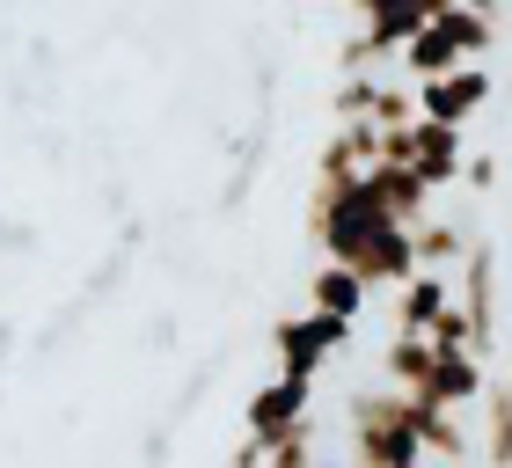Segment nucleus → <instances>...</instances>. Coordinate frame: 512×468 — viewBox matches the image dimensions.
I'll use <instances>...</instances> for the list:
<instances>
[{"label":"nucleus","mask_w":512,"mask_h":468,"mask_svg":"<svg viewBox=\"0 0 512 468\" xmlns=\"http://www.w3.org/2000/svg\"><path fill=\"white\" fill-rule=\"evenodd\" d=\"M483 461L512 468V381H498L483 395Z\"/></svg>","instance_id":"11"},{"label":"nucleus","mask_w":512,"mask_h":468,"mask_svg":"<svg viewBox=\"0 0 512 468\" xmlns=\"http://www.w3.org/2000/svg\"><path fill=\"white\" fill-rule=\"evenodd\" d=\"M491 52H498V15H483V8H447V15H432L425 30L403 44L395 74H403V81H439V74L476 66V59H491Z\"/></svg>","instance_id":"1"},{"label":"nucleus","mask_w":512,"mask_h":468,"mask_svg":"<svg viewBox=\"0 0 512 468\" xmlns=\"http://www.w3.org/2000/svg\"><path fill=\"white\" fill-rule=\"evenodd\" d=\"M308 403H315V381H286L278 373L271 388L249 395V447H278V439L308 432Z\"/></svg>","instance_id":"4"},{"label":"nucleus","mask_w":512,"mask_h":468,"mask_svg":"<svg viewBox=\"0 0 512 468\" xmlns=\"http://www.w3.org/2000/svg\"><path fill=\"white\" fill-rule=\"evenodd\" d=\"M491 66H454V74H439V81H417V117H432V125H461L469 132L476 125V110L491 103Z\"/></svg>","instance_id":"3"},{"label":"nucleus","mask_w":512,"mask_h":468,"mask_svg":"<svg viewBox=\"0 0 512 468\" xmlns=\"http://www.w3.org/2000/svg\"><path fill=\"white\" fill-rule=\"evenodd\" d=\"M308 293H315V308H322V315H337V322H359V315H366V293H374V286H366V278H359L352 264H322Z\"/></svg>","instance_id":"9"},{"label":"nucleus","mask_w":512,"mask_h":468,"mask_svg":"<svg viewBox=\"0 0 512 468\" xmlns=\"http://www.w3.org/2000/svg\"><path fill=\"white\" fill-rule=\"evenodd\" d=\"M366 183H374V198L388 205L403 227H417V220H432V183L410 169V161H374L366 169Z\"/></svg>","instance_id":"7"},{"label":"nucleus","mask_w":512,"mask_h":468,"mask_svg":"<svg viewBox=\"0 0 512 468\" xmlns=\"http://www.w3.org/2000/svg\"><path fill=\"white\" fill-rule=\"evenodd\" d=\"M417 234V271H454L461 264V256H469V227H461V220H417L410 227Z\"/></svg>","instance_id":"10"},{"label":"nucleus","mask_w":512,"mask_h":468,"mask_svg":"<svg viewBox=\"0 0 512 468\" xmlns=\"http://www.w3.org/2000/svg\"><path fill=\"white\" fill-rule=\"evenodd\" d=\"M344 337H352V322H337L322 308H308L300 322H278V373H286V381H315V373L337 359Z\"/></svg>","instance_id":"2"},{"label":"nucleus","mask_w":512,"mask_h":468,"mask_svg":"<svg viewBox=\"0 0 512 468\" xmlns=\"http://www.w3.org/2000/svg\"><path fill=\"white\" fill-rule=\"evenodd\" d=\"M447 308H454V278L447 271H417L410 286L395 293V330H403V337H432Z\"/></svg>","instance_id":"6"},{"label":"nucleus","mask_w":512,"mask_h":468,"mask_svg":"<svg viewBox=\"0 0 512 468\" xmlns=\"http://www.w3.org/2000/svg\"><path fill=\"white\" fill-rule=\"evenodd\" d=\"M498 169H505L498 154H469V169H461V183H469L476 198H491V191H498Z\"/></svg>","instance_id":"12"},{"label":"nucleus","mask_w":512,"mask_h":468,"mask_svg":"<svg viewBox=\"0 0 512 468\" xmlns=\"http://www.w3.org/2000/svg\"><path fill=\"white\" fill-rule=\"evenodd\" d=\"M432 366H439V344L432 337H403V330H395V344L381 351L388 388H403V395H425L432 388Z\"/></svg>","instance_id":"8"},{"label":"nucleus","mask_w":512,"mask_h":468,"mask_svg":"<svg viewBox=\"0 0 512 468\" xmlns=\"http://www.w3.org/2000/svg\"><path fill=\"white\" fill-rule=\"evenodd\" d=\"M410 169L432 183V191H454L461 183V169H469V132L461 125H432V117H417L410 125Z\"/></svg>","instance_id":"5"}]
</instances>
